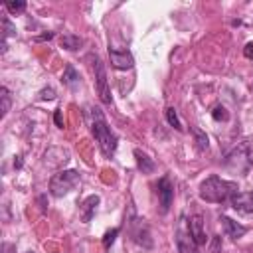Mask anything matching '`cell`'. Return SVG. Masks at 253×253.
Instances as JSON below:
<instances>
[{"mask_svg": "<svg viewBox=\"0 0 253 253\" xmlns=\"http://www.w3.org/2000/svg\"><path fill=\"white\" fill-rule=\"evenodd\" d=\"M235 192H239L235 182L221 180L219 176H210L200 184V198L210 204H223L227 202Z\"/></svg>", "mask_w": 253, "mask_h": 253, "instance_id": "6da1fadb", "label": "cell"}, {"mask_svg": "<svg viewBox=\"0 0 253 253\" xmlns=\"http://www.w3.org/2000/svg\"><path fill=\"white\" fill-rule=\"evenodd\" d=\"M91 117H93V121H91V132H93V136H95L101 152L105 156H113L115 150H117V134L111 132V128H109V125H107V121H105V117H103V113L99 109H93L91 111Z\"/></svg>", "mask_w": 253, "mask_h": 253, "instance_id": "7a4b0ae2", "label": "cell"}, {"mask_svg": "<svg viewBox=\"0 0 253 253\" xmlns=\"http://www.w3.org/2000/svg\"><path fill=\"white\" fill-rule=\"evenodd\" d=\"M79 184V172L77 170H59L49 180V194L53 198H61L69 194Z\"/></svg>", "mask_w": 253, "mask_h": 253, "instance_id": "3957f363", "label": "cell"}, {"mask_svg": "<svg viewBox=\"0 0 253 253\" xmlns=\"http://www.w3.org/2000/svg\"><path fill=\"white\" fill-rule=\"evenodd\" d=\"M93 73H95V83H97L99 99H101L105 105H111V103H113V97H111L109 83H107V69H105L103 61H101L97 55L93 57Z\"/></svg>", "mask_w": 253, "mask_h": 253, "instance_id": "277c9868", "label": "cell"}, {"mask_svg": "<svg viewBox=\"0 0 253 253\" xmlns=\"http://www.w3.org/2000/svg\"><path fill=\"white\" fill-rule=\"evenodd\" d=\"M109 59H111V65L115 69H121V71H126V69L134 67V57L126 49H111L109 47Z\"/></svg>", "mask_w": 253, "mask_h": 253, "instance_id": "5b68a950", "label": "cell"}, {"mask_svg": "<svg viewBox=\"0 0 253 253\" xmlns=\"http://www.w3.org/2000/svg\"><path fill=\"white\" fill-rule=\"evenodd\" d=\"M156 190H158L160 210H162V213H166V211L170 210V204H172V198H174V186H172L170 178H168V176H162V178L158 180Z\"/></svg>", "mask_w": 253, "mask_h": 253, "instance_id": "8992f818", "label": "cell"}, {"mask_svg": "<svg viewBox=\"0 0 253 253\" xmlns=\"http://www.w3.org/2000/svg\"><path fill=\"white\" fill-rule=\"evenodd\" d=\"M229 204L239 213H253V192H235L229 198Z\"/></svg>", "mask_w": 253, "mask_h": 253, "instance_id": "52a82bcc", "label": "cell"}, {"mask_svg": "<svg viewBox=\"0 0 253 253\" xmlns=\"http://www.w3.org/2000/svg\"><path fill=\"white\" fill-rule=\"evenodd\" d=\"M188 233H190V237L194 239L196 245H206L208 237L204 233V217L200 213H196V215H192L188 219Z\"/></svg>", "mask_w": 253, "mask_h": 253, "instance_id": "ba28073f", "label": "cell"}, {"mask_svg": "<svg viewBox=\"0 0 253 253\" xmlns=\"http://www.w3.org/2000/svg\"><path fill=\"white\" fill-rule=\"evenodd\" d=\"M219 221H221L223 233H225L227 237H231V239H239V237H243V235L247 233V227H245V225H241V223L233 221V219H231V217H227V215H221V217H219Z\"/></svg>", "mask_w": 253, "mask_h": 253, "instance_id": "9c48e42d", "label": "cell"}, {"mask_svg": "<svg viewBox=\"0 0 253 253\" xmlns=\"http://www.w3.org/2000/svg\"><path fill=\"white\" fill-rule=\"evenodd\" d=\"M99 202H101L99 196H89V198H85V202H83L81 208H79V215H81V221H83V223H89V221L93 219Z\"/></svg>", "mask_w": 253, "mask_h": 253, "instance_id": "30bf717a", "label": "cell"}, {"mask_svg": "<svg viewBox=\"0 0 253 253\" xmlns=\"http://www.w3.org/2000/svg\"><path fill=\"white\" fill-rule=\"evenodd\" d=\"M176 245L180 253H196V247H198L194 239L190 237V233H184L182 229L176 231Z\"/></svg>", "mask_w": 253, "mask_h": 253, "instance_id": "8fae6325", "label": "cell"}, {"mask_svg": "<svg viewBox=\"0 0 253 253\" xmlns=\"http://www.w3.org/2000/svg\"><path fill=\"white\" fill-rule=\"evenodd\" d=\"M134 158H136V166H138V170L142 172V174H150V172H154V168H156V164H154V160L148 156V154H144L142 150H134Z\"/></svg>", "mask_w": 253, "mask_h": 253, "instance_id": "7c38bea8", "label": "cell"}, {"mask_svg": "<svg viewBox=\"0 0 253 253\" xmlns=\"http://www.w3.org/2000/svg\"><path fill=\"white\" fill-rule=\"evenodd\" d=\"M59 43H61V47H65L69 51H75V49H79L83 45V40L79 36H75V34H63L59 38Z\"/></svg>", "mask_w": 253, "mask_h": 253, "instance_id": "4fadbf2b", "label": "cell"}, {"mask_svg": "<svg viewBox=\"0 0 253 253\" xmlns=\"http://www.w3.org/2000/svg\"><path fill=\"white\" fill-rule=\"evenodd\" d=\"M190 130H192V134H194V140H196V146H198V150H208L210 148V138H208V134L202 130V128H198V126H190Z\"/></svg>", "mask_w": 253, "mask_h": 253, "instance_id": "5bb4252c", "label": "cell"}, {"mask_svg": "<svg viewBox=\"0 0 253 253\" xmlns=\"http://www.w3.org/2000/svg\"><path fill=\"white\" fill-rule=\"evenodd\" d=\"M61 81H63V85H67V87H75V85L79 83V73L75 71L73 65H67V67H65L63 75H61Z\"/></svg>", "mask_w": 253, "mask_h": 253, "instance_id": "9a60e30c", "label": "cell"}, {"mask_svg": "<svg viewBox=\"0 0 253 253\" xmlns=\"http://www.w3.org/2000/svg\"><path fill=\"white\" fill-rule=\"evenodd\" d=\"M0 101H2V117H6L12 107V97H10L8 87H0Z\"/></svg>", "mask_w": 253, "mask_h": 253, "instance_id": "2e32d148", "label": "cell"}, {"mask_svg": "<svg viewBox=\"0 0 253 253\" xmlns=\"http://www.w3.org/2000/svg\"><path fill=\"white\" fill-rule=\"evenodd\" d=\"M166 121H168V125H170V126H174L176 130H184V126H182V123H180L178 113H176V109H174V107H168V109H166Z\"/></svg>", "mask_w": 253, "mask_h": 253, "instance_id": "e0dca14e", "label": "cell"}, {"mask_svg": "<svg viewBox=\"0 0 253 253\" xmlns=\"http://www.w3.org/2000/svg\"><path fill=\"white\" fill-rule=\"evenodd\" d=\"M211 117H213V121H227L229 119V113H227V109L223 107V105H215L213 109H211Z\"/></svg>", "mask_w": 253, "mask_h": 253, "instance_id": "ac0fdd59", "label": "cell"}, {"mask_svg": "<svg viewBox=\"0 0 253 253\" xmlns=\"http://www.w3.org/2000/svg\"><path fill=\"white\" fill-rule=\"evenodd\" d=\"M2 28H4V34H2L4 40H6L8 36H16V26L10 22L8 16H2Z\"/></svg>", "mask_w": 253, "mask_h": 253, "instance_id": "d6986e66", "label": "cell"}, {"mask_svg": "<svg viewBox=\"0 0 253 253\" xmlns=\"http://www.w3.org/2000/svg\"><path fill=\"white\" fill-rule=\"evenodd\" d=\"M117 235H119V227H113V229H109V231L103 235V247H105V249H109V247L115 243Z\"/></svg>", "mask_w": 253, "mask_h": 253, "instance_id": "ffe728a7", "label": "cell"}, {"mask_svg": "<svg viewBox=\"0 0 253 253\" xmlns=\"http://www.w3.org/2000/svg\"><path fill=\"white\" fill-rule=\"evenodd\" d=\"M6 8L10 12H14V14H20V12L26 10V2L24 0H20V2H6Z\"/></svg>", "mask_w": 253, "mask_h": 253, "instance_id": "44dd1931", "label": "cell"}, {"mask_svg": "<svg viewBox=\"0 0 253 253\" xmlns=\"http://www.w3.org/2000/svg\"><path fill=\"white\" fill-rule=\"evenodd\" d=\"M40 99H43V101H53V99H55V89H53V87H43V89L40 91Z\"/></svg>", "mask_w": 253, "mask_h": 253, "instance_id": "7402d4cb", "label": "cell"}, {"mask_svg": "<svg viewBox=\"0 0 253 253\" xmlns=\"http://www.w3.org/2000/svg\"><path fill=\"white\" fill-rule=\"evenodd\" d=\"M210 253H221V237H219V235H215V237L211 239Z\"/></svg>", "mask_w": 253, "mask_h": 253, "instance_id": "603a6c76", "label": "cell"}, {"mask_svg": "<svg viewBox=\"0 0 253 253\" xmlns=\"http://www.w3.org/2000/svg\"><path fill=\"white\" fill-rule=\"evenodd\" d=\"M243 55H245L247 59H253V42H247V43H245V47H243Z\"/></svg>", "mask_w": 253, "mask_h": 253, "instance_id": "cb8c5ba5", "label": "cell"}, {"mask_svg": "<svg viewBox=\"0 0 253 253\" xmlns=\"http://www.w3.org/2000/svg\"><path fill=\"white\" fill-rule=\"evenodd\" d=\"M53 121H55V125H57L59 128H63V117H61V111H59V109L53 113Z\"/></svg>", "mask_w": 253, "mask_h": 253, "instance_id": "d4e9b609", "label": "cell"}, {"mask_svg": "<svg viewBox=\"0 0 253 253\" xmlns=\"http://www.w3.org/2000/svg\"><path fill=\"white\" fill-rule=\"evenodd\" d=\"M51 38H53V34H51V32H45V34H42V36H36L34 42H43V40H51Z\"/></svg>", "mask_w": 253, "mask_h": 253, "instance_id": "484cf974", "label": "cell"}, {"mask_svg": "<svg viewBox=\"0 0 253 253\" xmlns=\"http://www.w3.org/2000/svg\"><path fill=\"white\" fill-rule=\"evenodd\" d=\"M16 251V245L12 243H2V253H14Z\"/></svg>", "mask_w": 253, "mask_h": 253, "instance_id": "4316f807", "label": "cell"}, {"mask_svg": "<svg viewBox=\"0 0 253 253\" xmlns=\"http://www.w3.org/2000/svg\"><path fill=\"white\" fill-rule=\"evenodd\" d=\"M22 164H24L22 156H16V158H14V168H22Z\"/></svg>", "mask_w": 253, "mask_h": 253, "instance_id": "83f0119b", "label": "cell"}, {"mask_svg": "<svg viewBox=\"0 0 253 253\" xmlns=\"http://www.w3.org/2000/svg\"><path fill=\"white\" fill-rule=\"evenodd\" d=\"M28 253H34V251H28Z\"/></svg>", "mask_w": 253, "mask_h": 253, "instance_id": "f1b7e54d", "label": "cell"}]
</instances>
